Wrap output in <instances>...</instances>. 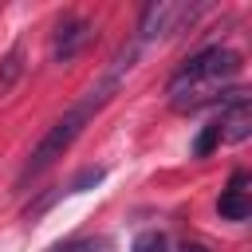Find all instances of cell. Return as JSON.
Segmentation results:
<instances>
[{
  "label": "cell",
  "instance_id": "cell-1",
  "mask_svg": "<svg viewBox=\"0 0 252 252\" xmlns=\"http://www.w3.org/2000/svg\"><path fill=\"white\" fill-rule=\"evenodd\" d=\"M114 87H118V83H114V79H106V83H102L98 91H91V94H87L79 106H71V110H67L59 122H51V130L39 138V146H35V150H32V158L24 161V169H20V181H28V177L43 173L47 165H55V161H59V158L71 150V142L83 134V126L91 122V114H94V110H98V106L110 98V91H114Z\"/></svg>",
  "mask_w": 252,
  "mask_h": 252
},
{
  "label": "cell",
  "instance_id": "cell-2",
  "mask_svg": "<svg viewBox=\"0 0 252 252\" xmlns=\"http://www.w3.org/2000/svg\"><path fill=\"white\" fill-rule=\"evenodd\" d=\"M240 71V55L232 47H205L193 59H185L173 79H169V94L177 91H193V87H220V79H232Z\"/></svg>",
  "mask_w": 252,
  "mask_h": 252
},
{
  "label": "cell",
  "instance_id": "cell-3",
  "mask_svg": "<svg viewBox=\"0 0 252 252\" xmlns=\"http://www.w3.org/2000/svg\"><path fill=\"white\" fill-rule=\"evenodd\" d=\"M193 12H197V8H181V4H150V8L142 12L138 32H142V39H154V35H161V32H173L177 20H193Z\"/></svg>",
  "mask_w": 252,
  "mask_h": 252
},
{
  "label": "cell",
  "instance_id": "cell-4",
  "mask_svg": "<svg viewBox=\"0 0 252 252\" xmlns=\"http://www.w3.org/2000/svg\"><path fill=\"white\" fill-rule=\"evenodd\" d=\"M217 130H220L224 142H248V134H252V102H248V94L224 106Z\"/></svg>",
  "mask_w": 252,
  "mask_h": 252
},
{
  "label": "cell",
  "instance_id": "cell-5",
  "mask_svg": "<svg viewBox=\"0 0 252 252\" xmlns=\"http://www.w3.org/2000/svg\"><path fill=\"white\" fill-rule=\"evenodd\" d=\"M217 213H220L224 220H248V213H252V197H248V173H232L228 189H224V193H220V201H217Z\"/></svg>",
  "mask_w": 252,
  "mask_h": 252
},
{
  "label": "cell",
  "instance_id": "cell-6",
  "mask_svg": "<svg viewBox=\"0 0 252 252\" xmlns=\"http://www.w3.org/2000/svg\"><path fill=\"white\" fill-rule=\"evenodd\" d=\"M91 39V24L83 20V16H67L63 24H59V32H55V59H71V55H79V47Z\"/></svg>",
  "mask_w": 252,
  "mask_h": 252
},
{
  "label": "cell",
  "instance_id": "cell-7",
  "mask_svg": "<svg viewBox=\"0 0 252 252\" xmlns=\"http://www.w3.org/2000/svg\"><path fill=\"white\" fill-rule=\"evenodd\" d=\"M20 75H24V47L16 43V47L0 59V98H4L16 83H20Z\"/></svg>",
  "mask_w": 252,
  "mask_h": 252
},
{
  "label": "cell",
  "instance_id": "cell-8",
  "mask_svg": "<svg viewBox=\"0 0 252 252\" xmlns=\"http://www.w3.org/2000/svg\"><path fill=\"white\" fill-rule=\"evenodd\" d=\"M102 177H106V169L91 165V169H83V173H79V177H75V181H71V185H67L63 193H87V189H94V185H98Z\"/></svg>",
  "mask_w": 252,
  "mask_h": 252
},
{
  "label": "cell",
  "instance_id": "cell-9",
  "mask_svg": "<svg viewBox=\"0 0 252 252\" xmlns=\"http://www.w3.org/2000/svg\"><path fill=\"white\" fill-rule=\"evenodd\" d=\"M217 142H220V130H217V122H209V126L201 130V138L193 142V154H197V158H209Z\"/></svg>",
  "mask_w": 252,
  "mask_h": 252
},
{
  "label": "cell",
  "instance_id": "cell-10",
  "mask_svg": "<svg viewBox=\"0 0 252 252\" xmlns=\"http://www.w3.org/2000/svg\"><path fill=\"white\" fill-rule=\"evenodd\" d=\"M130 252H165V236L161 232H138V240H134V248Z\"/></svg>",
  "mask_w": 252,
  "mask_h": 252
},
{
  "label": "cell",
  "instance_id": "cell-11",
  "mask_svg": "<svg viewBox=\"0 0 252 252\" xmlns=\"http://www.w3.org/2000/svg\"><path fill=\"white\" fill-rule=\"evenodd\" d=\"M98 248V240H59V244H51V252H94Z\"/></svg>",
  "mask_w": 252,
  "mask_h": 252
},
{
  "label": "cell",
  "instance_id": "cell-12",
  "mask_svg": "<svg viewBox=\"0 0 252 252\" xmlns=\"http://www.w3.org/2000/svg\"><path fill=\"white\" fill-rule=\"evenodd\" d=\"M185 252H209V248H201V244H189V248H185Z\"/></svg>",
  "mask_w": 252,
  "mask_h": 252
}]
</instances>
